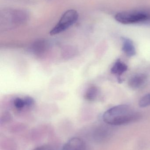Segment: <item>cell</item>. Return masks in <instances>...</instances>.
Listing matches in <instances>:
<instances>
[{
  "label": "cell",
  "instance_id": "obj_1",
  "mask_svg": "<svg viewBox=\"0 0 150 150\" xmlns=\"http://www.w3.org/2000/svg\"><path fill=\"white\" fill-rule=\"evenodd\" d=\"M139 113L127 105H119L108 109L103 115V120L111 126H121L136 121Z\"/></svg>",
  "mask_w": 150,
  "mask_h": 150
},
{
  "label": "cell",
  "instance_id": "obj_2",
  "mask_svg": "<svg viewBox=\"0 0 150 150\" xmlns=\"http://www.w3.org/2000/svg\"><path fill=\"white\" fill-rule=\"evenodd\" d=\"M150 16L147 12L138 11H123L117 13L115 19L124 24H131L145 22L149 20Z\"/></svg>",
  "mask_w": 150,
  "mask_h": 150
},
{
  "label": "cell",
  "instance_id": "obj_3",
  "mask_svg": "<svg viewBox=\"0 0 150 150\" xmlns=\"http://www.w3.org/2000/svg\"><path fill=\"white\" fill-rule=\"evenodd\" d=\"M78 13L75 10H69L63 13L56 25L50 32L51 35L59 34L68 29L77 20Z\"/></svg>",
  "mask_w": 150,
  "mask_h": 150
},
{
  "label": "cell",
  "instance_id": "obj_4",
  "mask_svg": "<svg viewBox=\"0 0 150 150\" xmlns=\"http://www.w3.org/2000/svg\"><path fill=\"white\" fill-rule=\"evenodd\" d=\"M62 150H86V144L81 138L73 137L65 143Z\"/></svg>",
  "mask_w": 150,
  "mask_h": 150
},
{
  "label": "cell",
  "instance_id": "obj_5",
  "mask_svg": "<svg viewBox=\"0 0 150 150\" xmlns=\"http://www.w3.org/2000/svg\"><path fill=\"white\" fill-rule=\"evenodd\" d=\"M147 80V76L144 74H139L131 78L128 84L133 89H137L145 84Z\"/></svg>",
  "mask_w": 150,
  "mask_h": 150
},
{
  "label": "cell",
  "instance_id": "obj_6",
  "mask_svg": "<svg viewBox=\"0 0 150 150\" xmlns=\"http://www.w3.org/2000/svg\"><path fill=\"white\" fill-rule=\"evenodd\" d=\"M127 69L128 67L127 65L119 59L115 62L111 68V71L112 74L118 76L119 82H120L122 81L121 80L120 76L126 72Z\"/></svg>",
  "mask_w": 150,
  "mask_h": 150
},
{
  "label": "cell",
  "instance_id": "obj_7",
  "mask_svg": "<svg viewBox=\"0 0 150 150\" xmlns=\"http://www.w3.org/2000/svg\"><path fill=\"white\" fill-rule=\"evenodd\" d=\"M122 50L125 54L129 57L135 55L136 51L133 41L126 38H122Z\"/></svg>",
  "mask_w": 150,
  "mask_h": 150
},
{
  "label": "cell",
  "instance_id": "obj_8",
  "mask_svg": "<svg viewBox=\"0 0 150 150\" xmlns=\"http://www.w3.org/2000/svg\"><path fill=\"white\" fill-rule=\"evenodd\" d=\"M99 91L97 87L92 86L88 88L85 94V98L90 101L95 100L98 96Z\"/></svg>",
  "mask_w": 150,
  "mask_h": 150
},
{
  "label": "cell",
  "instance_id": "obj_9",
  "mask_svg": "<svg viewBox=\"0 0 150 150\" xmlns=\"http://www.w3.org/2000/svg\"><path fill=\"white\" fill-rule=\"evenodd\" d=\"M13 104L14 106L18 110H21L25 107H26L24 98H16L14 99Z\"/></svg>",
  "mask_w": 150,
  "mask_h": 150
},
{
  "label": "cell",
  "instance_id": "obj_10",
  "mask_svg": "<svg viewBox=\"0 0 150 150\" xmlns=\"http://www.w3.org/2000/svg\"><path fill=\"white\" fill-rule=\"evenodd\" d=\"M139 105L142 108L150 106V93L144 95L140 99Z\"/></svg>",
  "mask_w": 150,
  "mask_h": 150
},
{
  "label": "cell",
  "instance_id": "obj_11",
  "mask_svg": "<svg viewBox=\"0 0 150 150\" xmlns=\"http://www.w3.org/2000/svg\"><path fill=\"white\" fill-rule=\"evenodd\" d=\"M33 150H54L52 147L48 145H43L35 148Z\"/></svg>",
  "mask_w": 150,
  "mask_h": 150
}]
</instances>
